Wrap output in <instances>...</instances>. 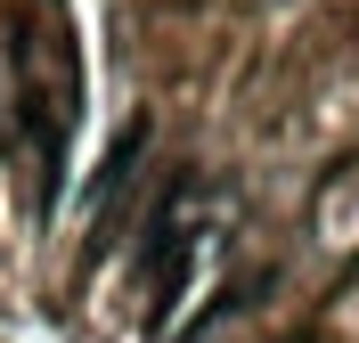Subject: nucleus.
<instances>
[{
    "instance_id": "1",
    "label": "nucleus",
    "mask_w": 359,
    "mask_h": 343,
    "mask_svg": "<svg viewBox=\"0 0 359 343\" xmlns=\"http://www.w3.org/2000/svg\"><path fill=\"white\" fill-rule=\"evenodd\" d=\"M139 270H147V327H163L180 311V286H188V270H196V237L172 221L147 229V253H139Z\"/></svg>"
},
{
    "instance_id": "2",
    "label": "nucleus",
    "mask_w": 359,
    "mask_h": 343,
    "mask_svg": "<svg viewBox=\"0 0 359 343\" xmlns=\"http://www.w3.org/2000/svg\"><path fill=\"white\" fill-rule=\"evenodd\" d=\"M139 147H147V123H131V131L107 147V172L90 180V196H107V188H123V172H139Z\"/></svg>"
}]
</instances>
